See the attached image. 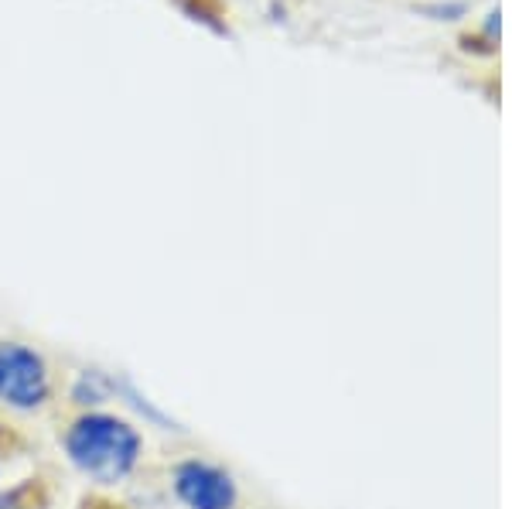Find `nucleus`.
<instances>
[{
  "mask_svg": "<svg viewBox=\"0 0 512 509\" xmlns=\"http://www.w3.org/2000/svg\"><path fill=\"white\" fill-rule=\"evenodd\" d=\"M140 438L130 424L106 414L82 417L76 428L69 431V455L86 475L99 482L123 479L137 462Z\"/></svg>",
  "mask_w": 512,
  "mask_h": 509,
  "instance_id": "nucleus-1",
  "label": "nucleus"
},
{
  "mask_svg": "<svg viewBox=\"0 0 512 509\" xmlns=\"http://www.w3.org/2000/svg\"><path fill=\"white\" fill-rule=\"evenodd\" d=\"M48 397L45 363L31 349L4 342L0 346V400L11 407H38Z\"/></svg>",
  "mask_w": 512,
  "mask_h": 509,
  "instance_id": "nucleus-2",
  "label": "nucleus"
},
{
  "mask_svg": "<svg viewBox=\"0 0 512 509\" xmlns=\"http://www.w3.org/2000/svg\"><path fill=\"white\" fill-rule=\"evenodd\" d=\"M175 486H178V496L192 509H229L236 499L229 475H222L219 469L202 465V462L181 465Z\"/></svg>",
  "mask_w": 512,
  "mask_h": 509,
  "instance_id": "nucleus-3",
  "label": "nucleus"
},
{
  "mask_svg": "<svg viewBox=\"0 0 512 509\" xmlns=\"http://www.w3.org/2000/svg\"><path fill=\"white\" fill-rule=\"evenodd\" d=\"M181 7H185L188 14H192L195 21H202V24H209V28H216V31H226V24H222V11H219V0H178Z\"/></svg>",
  "mask_w": 512,
  "mask_h": 509,
  "instance_id": "nucleus-4",
  "label": "nucleus"
},
{
  "mask_svg": "<svg viewBox=\"0 0 512 509\" xmlns=\"http://www.w3.org/2000/svg\"><path fill=\"white\" fill-rule=\"evenodd\" d=\"M7 506H11V499H7V496H0V509H7Z\"/></svg>",
  "mask_w": 512,
  "mask_h": 509,
  "instance_id": "nucleus-5",
  "label": "nucleus"
}]
</instances>
